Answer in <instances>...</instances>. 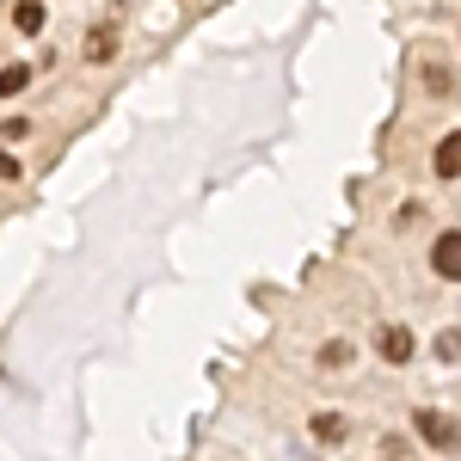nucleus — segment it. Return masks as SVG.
Returning <instances> with one entry per match:
<instances>
[{
    "instance_id": "nucleus-4",
    "label": "nucleus",
    "mask_w": 461,
    "mask_h": 461,
    "mask_svg": "<svg viewBox=\"0 0 461 461\" xmlns=\"http://www.w3.org/2000/svg\"><path fill=\"white\" fill-rule=\"evenodd\" d=\"M430 167H437V178H461V130H449V136L437 142Z\"/></svg>"
},
{
    "instance_id": "nucleus-8",
    "label": "nucleus",
    "mask_w": 461,
    "mask_h": 461,
    "mask_svg": "<svg viewBox=\"0 0 461 461\" xmlns=\"http://www.w3.org/2000/svg\"><path fill=\"white\" fill-rule=\"evenodd\" d=\"M13 25L32 37V32H43V0H25V6H13Z\"/></svg>"
},
{
    "instance_id": "nucleus-2",
    "label": "nucleus",
    "mask_w": 461,
    "mask_h": 461,
    "mask_svg": "<svg viewBox=\"0 0 461 461\" xmlns=\"http://www.w3.org/2000/svg\"><path fill=\"white\" fill-rule=\"evenodd\" d=\"M430 271H437L443 284H461V228H443V234L430 240Z\"/></svg>"
},
{
    "instance_id": "nucleus-5",
    "label": "nucleus",
    "mask_w": 461,
    "mask_h": 461,
    "mask_svg": "<svg viewBox=\"0 0 461 461\" xmlns=\"http://www.w3.org/2000/svg\"><path fill=\"white\" fill-rule=\"evenodd\" d=\"M117 56V32L111 25H93V37H86V62H111Z\"/></svg>"
},
{
    "instance_id": "nucleus-10",
    "label": "nucleus",
    "mask_w": 461,
    "mask_h": 461,
    "mask_svg": "<svg viewBox=\"0 0 461 461\" xmlns=\"http://www.w3.org/2000/svg\"><path fill=\"white\" fill-rule=\"evenodd\" d=\"M25 136H32V123H25V117H13V123L0 130V142H25Z\"/></svg>"
},
{
    "instance_id": "nucleus-7",
    "label": "nucleus",
    "mask_w": 461,
    "mask_h": 461,
    "mask_svg": "<svg viewBox=\"0 0 461 461\" xmlns=\"http://www.w3.org/2000/svg\"><path fill=\"white\" fill-rule=\"evenodd\" d=\"M345 430H351V425H345L339 412H314V437L326 443V449H332V443H345Z\"/></svg>"
},
{
    "instance_id": "nucleus-9",
    "label": "nucleus",
    "mask_w": 461,
    "mask_h": 461,
    "mask_svg": "<svg viewBox=\"0 0 461 461\" xmlns=\"http://www.w3.org/2000/svg\"><path fill=\"white\" fill-rule=\"evenodd\" d=\"M320 363H326V369H339V363H351V345H345V339H332V345L320 351Z\"/></svg>"
},
{
    "instance_id": "nucleus-3",
    "label": "nucleus",
    "mask_w": 461,
    "mask_h": 461,
    "mask_svg": "<svg viewBox=\"0 0 461 461\" xmlns=\"http://www.w3.org/2000/svg\"><path fill=\"white\" fill-rule=\"evenodd\" d=\"M375 351H382V363H412L419 345H412V332H406V326H382V332H375Z\"/></svg>"
},
{
    "instance_id": "nucleus-11",
    "label": "nucleus",
    "mask_w": 461,
    "mask_h": 461,
    "mask_svg": "<svg viewBox=\"0 0 461 461\" xmlns=\"http://www.w3.org/2000/svg\"><path fill=\"white\" fill-rule=\"evenodd\" d=\"M0 178H19V154L13 148H0Z\"/></svg>"
},
{
    "instance_id": "nucleus-6",
    "label": "nucleus",
    "mask_w": 461,
    "mask_h": 461,
    "mask_svg": "<svg viewBox=\"0 0 461 461\" xmlns=\"http://www.w3.org/2000/svg\"><path fill=\"white\" fill-rule=\"evenodd\" d=\"M25 86H32V68H25V62H6V68H0V99H19Z\"/></svg>"
},
{
    "instance_id": "nucleus-1",
    "label": "nucleus",
    "mask_w": 461,
    "mask_h": 461,
    "mask_svg": "<svg viewBox=\"0 0 461 461\" xmlns=\"http://www.w3.org/2000/svg\"><path fill=\"white\" fill-rule=\"evenodd\" d=\"M412 430L425 437V443L437 449V456H449V449H461V425L449 419V412H430V406H419V412H412Z\"/></svg>"
}]
</instances>
